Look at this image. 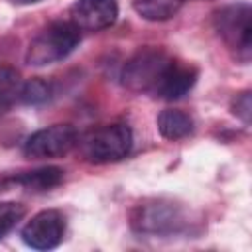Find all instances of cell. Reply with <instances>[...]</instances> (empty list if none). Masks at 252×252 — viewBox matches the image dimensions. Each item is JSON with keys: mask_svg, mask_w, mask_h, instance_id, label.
I'll return each instance as SVG.
<instances>
[{"mask_svg": "<svg viewBox=\"0 0 252 252\" xmlns=\"http://www.w3.org/2000/svg\"><path fill=\"white\" fill-rule=\"evenodd\" d=\"M134 144V136L130 126L124 122H112L89 130L83 138H79L77 146L81 154L91 163H112L124 159Z\"/></svg>", "mask_w": 252, "mask_h": 252, "instance_id": "277c9868", "label": "cell"}, {"mask_svg": "<svg viewBox=\"0 0 252 252\" xmlns=\"http://www.w3.org/2000/svg\"><path fill=\"white\" fill-rule=\"evenodd\" d=\"M130 224L140 234L169 236L183 230V226L187 224V217L181 205L165 199H152L138 203L132 209Z\"/></svg>", "mask_w": 252, "mask_h": 252, "instance_id": "5b68a950", "label": "cell"}, {"mask_svg": "<svg viewBox=\"0 0 252 252\" xmlns=\"http://www.w3.org/2000/svg\"><path fill=\"white\" fill-rule=\"evenodd\" d=\"M232 114L238 116L244 124H250V116H252L250 91H242L240 94L234 96V100H232Z\"/></svg>", "mask_w": 252, "mask_h": 252, "instance_id": "2e32d148", "label": "cell"}, {"mask_svg": "<svg viewBox=\"0 0 252 252\" xmlns=\"http://www.w3.org/2000/svg\"><path fill=\"white\" fill-rule=\"evenodd\" d=\"M26 215L22 203L16 201H0V238H4Z\"/></svg>", "mask_w": 252, "mask_h": 252, "instance_id": "9a60e30c", "label": "cell"}, {"mask_svg": "<svg viewBox=\"0 0 252 252\" xmlns=\"http://www.w3.org/2000/svg\"><path fill=\"white\" fill-rule=\"evenodd\" d=\"M213 26L224 45L242 63L252 55V8L248 2H232L220 6L213 14Z\"/></svg>", "mask_w": 252, "mask_h": 252, "instance_id": "3957f363", "label": "cell"}, {"mask_svg": "<svg viewBox=\"0 0 252 252\" xmlns=\"http://www.w3.org/2000/svg\"><path fill=\"white\" fill-rule=\"evenodd\" d=\"M10 4H16V6H30V4H35V2H41V0H8Z\"/></svg>", "mask_w": 252, "mask_h": 252, "instance_id": "e0dca14e", "label": "cell"}, {"mask_svg": "<svg viewBox=\"0 0 252 252\" xmlns=\"http://www.w3.org/2000/svg\"><path fill=\"white\" fill-rule=\"evenodd\" d=\"M158 132L165 138V140H181V138H187L193 128H195V122L193 118L183 112V110H177V108H165L158 114Z\"/></svg>", "mask_w": 252, "mask_h": 252, "instance_id": "30bf717a", "label": "cell"}, {"mask_svg": "<svg viewBox=\"0 0 252 252\" xmlns=\"http://www.w3.org/2000/svg\"><path fill=\"white\" fill-rule=\"evenodd\" d=\"M81 41V30L73 22L47 24L30 43L26 51V63L32 67H45L69 57Z\"/></svg>", "mask_w": 252, "mask_h": 252, "instance_id": "7a4b0ae2", "label": "cell"}, {"mask_svg": "<svg viewBox=\"0 0 252 252\" xmlns=\"http://www.w3.org/2000/svg\"><path fill=\"white\" fill-rule=\"evenodd\" d=\"M197 77H199V71L191 65H183L179 61H175V65L171 67L169 75L165 77L159 93H158V98H165V100H177L181 96H185L197 83Z\"/></svg>", "mask_w": 252, "mask_h": 252, "instance_id": "9c48e42d", "label": "cell"}, {"mask_svg": "<svg viewBox=\"0 0 252 252\" xmlns=\"http://www.w3.org/2000/svg\"><path fill=\"white\" fill-rule=\"evenodd\" d=\"M79 142V134L71 124H53L35 130L24 142V156L32 159L59 158L69 154Z\"/></svg>", "mask_w": 252, "mask_h": 252, "instance_id": "8992f818", "label": "cell"}, {"mask_svg": "<svg viewBox=\"0 0 252 252\" xmlns=\"http://www.w3.org/2000/svg\"><path fill=\"white\" fill-rule=\"evenodd\" d=\"M22 81L12 67H0V114L10 110V106L20 100Z\"/></svg>", "mask_w": 252, "mask_h": 252, "instance_id": "4fadbf2b", "label": "cell"}, {"mask_svg": "<svg viewBox=\"0 0 252 252\" xmlns=\"http://www.w3.org/2000/svg\"><path fill=\"white\" fill-rule=\"evenodd\" d=\"M14 181L24 185L30 191H47V189L57 187L63 181V169L55 165H47V167H39L33 171H26L18 175Z\"/></svg>", "mask_w": 252, "mask_h": 252, "instance_id": "7c38bea8", "label": "cell"}, {"mask_svg": "<svg viewBox=\"0 0 252 252\" xmlns=\"http://www.w3.org/2000/svg\"><path fill=\"white\" fill-rule=\"evenodd\" d=\"M187 0H132L136 14L148 22H163L173 18Z\"/></svg>", "mask_w": 252, "mask_h": 252, "instance_id": "8fae6325", "label": "cell"}, {"mask_svg": "<svg viewBox=\"0 0 252 252\" xmlns=\"http://www.w3.org/2000/svg\"><path fill=\"white\" fill-rule=\"evenodd\" d=\"M51 93H53L51 83H47L45 79H30L22 83L20 100L24 104H41L51 98Z\"/></svg>", "mask_w": 252, "mask_h": 252, "instance_id": "5bb4252c", "label": "cell"}, {"mask_svg": "<svg viewBox=\"0 0 252 252\" xmlns=\"http://www.w3.org/2000/svg\"><path fill=\"white\" fill-rule=\"evenodd\" d=\"M65 217L57 209H43L22 228V240L35 250H51L65 236Z\"/></svg>", "mask_w": 252, "mask_h": 252, "instance_id": "52a82bcc", "label": "cell"}, {"mask_svg": "<svg viewBox=\"0 0 252 252\" xmlns=\"http://www.w3.org/2000/svg\"><path fill=\"white\" fill-rule=\"evenodd\" d=\"M175 59L159 47H140L122 69V85L132 93L158 96L165 77L169 75Z\"/></svg>", "mask_w": 252, "mask_h": 252, "instance_id": "6da1fadb", "label": "cell"}, {"mask_svg": "<svg viewBox=\"0 0 252 252\" xmlns=\"http://www.w3.org/2000/svg\"><path fill=\"white\" fill-rule=\"evenodd\" d=\"M71 22L85 32H100L110 28L118 18L116 0H75L69 8Z\"/></svg>", "mask_w": 252, "mask_h": 252, "instance_id": "ba28073f", "label": "cell"}]
</instances>
